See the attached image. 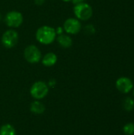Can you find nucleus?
I'll return each instance as SVG.
<instances>
[{
	"mask_svg": "<svg viewBox=\"0 0 134 135\" xmlns=\"http://www.w3.org/2000/svg\"><path fill=\"white\" fill-rule=\"evenodd\" d=\"M116 89L122 94H127L130 93L134 87L132 79L128 77H120L115 82Z\"/></svg>",
	"mask_w": 134,
	"mask_h": 135,
	"instance_id": "6e6552de",
	"label": "nucleus"
},
{
	"mask_svg": "<svg viewBox=\"0 0 134 135\" xmlns=\"http://www.w3.org/2000/svg\"><path fill=\"white\" fill-rule=\"evenodd\" d=\"M0 135H16V131L12 125L5 124L0 128Z\"/></svg>",
	"mask_w": 134,
	"mask_h": 135,
	"instance_id": "ddd939ff",
	"label": "nucleus"
},
{
	"mask_svg": "<svg viewBox=\"0 0 134 135\" xmlns=\"http://www.w3.org/2000/svg\"><path fill=\"white\" fill-rule=\"evenodd\" d=\"M1 20H2V14H1V13H0V21H1Z\"/></svg>",
	"mask_w": 134,
	"mask_h": 135,
	"instance_id": "aec40b11",
	"label": "nucleus"
},
{
	"mask_svg": "<svg viewBox=\"0 0 134 135\" xmlns=\"http://www.w3.org/2000/svg\"><path fill=\"white\" fill-rule=\"evenodd\" d=\"M34 2L37 6H42L45 2V0H34Z\"/></svg>",
	"mask_w": 134,
	"mask_h": 135,
	"instance_id": "f3484780",
	"label": "nucleus"
},
{
	"mask_svg": "<svg viewBox=\"0 0 134 135\" xmlns=\"http://www.w3.org/2000/svg\"><path fill=\"white\" fill-rule=\"evenodd\" d=\"M122 107H123V109L127 112H132L134 109V99L130 97H126L123 101H122Z\"/></svg>",
	"mask_w": 134,
	"mask_h": 135,
	"instance_id": "f8f14e48",
	"label": "nucleus"
},
{
	"mask_svg": "<svg viewBox=\"0 0 134 135\" xmlns=\"http://www.w3.org/2000/svg\"><path fill=\"white\" fill-rule=\"evenodd\" d=\"M122 130L126 135H134V123H126Z\"/></svg>",
	"mask_w": 134,
	"mask_h": 135,
	"instance_id": "4468645a",
	"label": "nucleus"
},
{
	"mask_svg": "<svg viewBox=\"0 0 134 135\" xmlns=\"http://www.w3.org/2000/svg\"><path fill=\"white\" fill-rule=\"evenodd\" d=\"M82 28L81 22L76 17L67 18L63 24V29L68 35H76Z\"/></svg>",
	"mask_w": 134,
	"mask_h": 135,
	"instance_id": "0eeeda50",
	"label": "nucleus"
},
{
	"mask_svg": "<svg viewBox=\"0 0 134 135\" xmlns=\"http://www.w3.org/2000/svg\"><path fill=\"white\" fill-rule=\"evenodd\" d=\"M72 2L74 5H77V4H80V3L84 2L85 0H72Z\"/></svg>",
	"mask_w": 134,
	"mask_h": 135,
	"instance_id": "a211bd4d",
	"label": "nucleus"
},
{
	"mask_svg": "<svg viewBox=\"0 0 134 135\" xmlns=\"http://www.w3.org/2000/svg\"><path fill=\"white\" fill-rule=\"evenodd\" d=\"M30 110L32 113H35L37 115L42 114L45 111V106L43 105V104L42 102H40L39 100H36L31 104Z\"/></svg>",
	"mask_w": 134,
	"mask_h": 135,
	"instance_id": "9b49d317",
	"label": "nucleus"
},
{
	"mask_svg": "<svg viewBox=\"0 0 134 135\" xmlns=\"http://www.w3.org/2000/svg\"><path fill=\"white\" fill-rule=\"evenodd\" d=\"M85 33H87L88 35H92V34H94L95 33L96 28L93 26V25H87L85 27Z\"/></svg>",
	"mask_w": 134,
	"mask_h": 135,
	"instance_id": "2eb2a0df",
	"label": "nucleus"
},
{
	"mask_svg": "<svg viewBox=\"0 0 134 135\" xmlns=\"http://www.w3.org/2000/svg\"><path fill=\"white\" fill-rule=\"evenodd\" d=\"M58 44L63 48H69L73 45V40L68 34H61L58 35L56 37Z\"/></svg>",
	"mask_w": 134,
	"mask_h": 135,
	"instance_id": "9d476101",
	"label": "nucleus"
},
{
	"mask_svg": "<svg viewBox=\"0 0 134 135\" xmlns=\"http://www.w3.org/2000/svg\"><path fill=\"white\" fill-rule=\"evenodd\" d=\"M64 2H72V0H62Z\"/></svg>",
	"mask_w": 134,
	"mask_h": 135,
	"instance_id": "6ab92c4d",
	"label": "nucleus"
},
{
	"mask_svg": "<svg viewBox=\"0 0 134 135\" xmlns=\"http://www.w3.org/2000/svg\"><path fill=\"white\" fill-rule=\"evenodd\" d=\"M49 92V89L47 85L44 81H36L35 82L31 89H30V94L31 96L36 100H41L44 98Z\"/></svg>",
	"mask_w": 134,
	"mask_h": 135,
	"instance_id": "423d86ee",
	"label": "nucleus"
},
{
	"mask_svg": "<svg viewBox=\"0 0 134 135\" xmlns=\"http://www.w3.org/2000/svg\"><path fill=\"white\" fill-rule=\"evenodd\" d=\"M55 31H56L57 35H61V34H62V33H63L64 29H63V27H58V28H56V29H55Z\"/></svg>",
	"mask_w": 134,
	"mask_h": 135,
	"instance_id": "dca6fc26",
	"label": "nucleus"
},
{
	"mask_svg": "<svg viewBox=\"0 0 134 135\" xmlns=\"http://www.w3.org/2000/svg\"><path fill=\"white\" fill-rule=\"evenodd\" d=\"M57 37L55 28L49 25H43L39 27L36 32V40L44 45H49L52 44Z\"/></svg>",
	"mask_w": 134,
	"mask_h": 135,
	"instance_id": "f257e3e1",
	"label": "nucleus"
},
{
	"mask_svg": "<svg viewBox=\"0 0 134 135\" xmlns=\"http://www.w3.org/2000/svg\"><path fill=\"white\" fill-rule=\"evenodd\" d=\"M133 97H134V87H133Z\"/></svg>",
	"mask_w": 134,
	"mask_h": 135,
	"instance_id": "412c9836",
	"label": "nucleus"
},
{
	"mask_svg": "<svg viewBox=\"0 0 134 135\" xmlns=\"http://www.w3.org/2000/svg\"><path fill=\"white\" fill-rule=\"evenodd\" d=\"M19 40V34L14 28L6 30L2 36L1 42L6 48H13L15 47Z\"/></svg>",
	"mask_w": 134,
	"mask_h": 135,
	"instance_id": "7ed1b4c3",
	"label": "nucleus"
},
{
	"mask_svg": "<svg viewBox=\"0 0 134 135\" xmlns=\"http://www.w3.org/2000/svg\"><path fill=\"white\" fill-rule=\"evenodd\" d=\"M24 59L32 64L38 63L42 59V54L40 50L36 45L31 44L27 46L24 50Z\"/></svg>",
	"mask_w": 134,
	"mask_h": 135,
	"instance_id": "20e7f679",
	"label": "nucleus"
},
{
	"mask_svg": "<svg viewBox=\"0 0 134 135\" xmlns=\"http://www.w3.org/2000/svg\"><path fill=\"white\" fill-rule=\"evenodd\" d=\"M6 25L10 28H16L20 27L24 21L21 13L17 10H11L8 12L4 18Z\"/></svg>",
	"mask_w": 134,
	"mask_h": 135,
	"instance_id": "39448f33",
	"label": "nucleus"
},
{
	"mask_svg": "<svg viewBox=\"0 0 134 135\" xmlns=\"http://www.w3.org/2000/svg\"><path fill=\"white\" fill-rule=\"evenodd\" d=\"M73 13L77 19H78L79 21H85L89 20L92 17L93 9L88 3L84 2L82 3L74 5Z\"/></svg>",
	"mask_w": 134,
	"mask_h": 135,
	"instance_id": "f03ea898",
	"label": "nucleus"
},
{
	"mask_svg": "<svg viewBox=\"0 0 134 135\" xmlns=\"http://www.w3.org/2000/svg\"><path fill=\"white\" fill-rule=\"evenodd\" d=\"M41 61H42V64L45 66L47 67L53 66L54 65L56 64L58 61V56L54 52H48L43 56H42Z\"/></svg>",
	"mask_w": 134,
	"mask_h": 135,
	"instance_id": "1a4fd4ad",
	"label": "nucleus"
}]
</instances>
